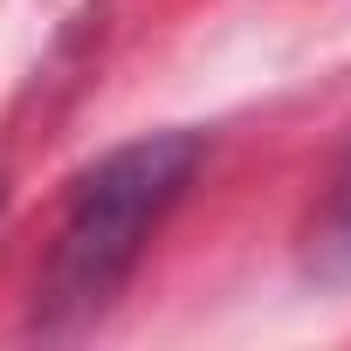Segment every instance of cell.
Listing matches in <instances>:
<instances>
[{"instance_id": "obj_1", "label": "cell", "mask_w": 351, "mask_h": 351, "mask_svg": "<svg viewBox=\"0 0 351 351\" xmlns=\"http://www.w3.org/2000/svg\"><path fill=\"white\" fill-rule=\"evenodd\" d=\"M193 172H200L193 131H152V138H131L110 158H97L76 180L56 248L35 276V330H49V337L90 330L117 303V289L131 282L145 241L180 207Z\"/></svg>"}, {"instance_id": "obj_2", "label": "cell", "mask_w": 351, "mask_h": 351, "mask_svg": "<svg viewBox=\"0 0 351 351\" xmlns=\"http://www.w3.org/2000/svg\"><path fill=\"white\" fill-rule=\"evenodd\" d=\"M324 228H330V241H324V248H344V255H351V180L337 186V200H330V221H324Z\"/></svg>"}]
</instances>
